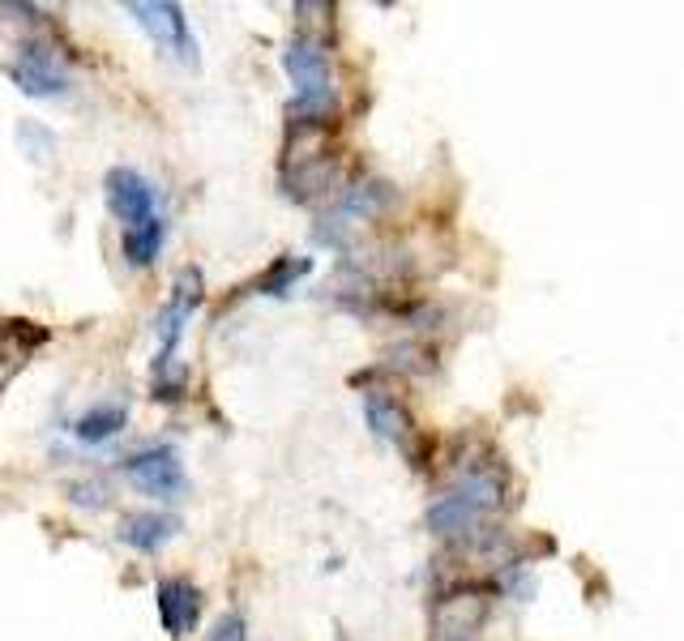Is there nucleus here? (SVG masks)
I'll list each match as a JSON object with an SVG mask.
<instances>
[{"mask_svg":"<svg viewBox=\"0 0 684 641\" xmlns=\"http://www.w3.org/2000/svg\"><path fill=\"white\" fill-rule=\"evenodd\" d=\"M308 270H312V261H308V257H283V261H274V265H270V274L257 283V292H261V296H283L295 278H304Z\"/></svg>","mask_w":684,"mask_h":641,"instance_id":"14","label":"nucleus"},{"mask_svg":"<svg viewBox=\"0 0 684 641\" xmlns=\"http://www.w3.org/2000/svg\"><path fill=\"white\" fill-rule=\"evenodd\" d=\"M248 638V625L240 612H223L214 625H210V638L205 641H245Z\"/></svg>","mask_w":684,"mask_h":641,"instance_id":"15","label":"nucleus"},{"mask_svg":"<svg viewBox=\"0 0 684 641\" xmlns=\"http://www.w3.org/2000/svg\"><path fill=\"white\" fill-rule=\"evenodd\" d=\"M9 82L26 95V99H60L69 91V73L64 64L51 56L44 44H22L17 56L4 64Z\"/></svg>","mask_w":684,"mask_h":641,"instance_id":"7","label":"nucleus"},{"mask_svg":"<svg viewBox=\"0 0 684 641\" xmlns=\"http://www.w3.org/2000/svg\"><path fill=\"white\" fill-rule=\"evenodd\" d=\"M176 535H180V518H172V513H133L120 522V539L138 551H158Z\"/></svg>","mask_w":684,"mask_h":641,"instance_id":"12","label":"nucleus"},{"mask_svg":"<svg viewBox=\"0 0 684 641\" xmlns=\"http://www.w3.org/2000/svg\"><path fill=\"white\" fill-rule=\"evenodd\" d=\"M496 505H500V479L488 471H471L428 509V526H433V535H467Z\"/></svg>","mask_w":684,"mask_h":641,"instance_id":"2","label":"nucleus"},{"mask_svg":"<svg viewBox=\"0 0 684 641\" xmlns=\"http://www.w3.org/2000/svg\"><path fill=\"white\" fill-rule=\"evenodd\" d=\"M201 292H205V283H201V270H180V278H176V292L172 299L163 304V312H158V321H154V334H158V359H154V377H167V368H172V355H176V346L185 339V321L197 312V304H201Z\"/></svg>","mask_w":684,"mask_h":641,"instance_id":"5","label":"nucleus"},{"mask_svg":"<svg viewBox=\"0 0 684 641\" xmlns=\"http://www.w3.org/2000/svg\"><path fill=\"white\" fill-rule=\"evenodd\" d=\"M125 9H129V17L146 31L150 39L158 44L163 56L197 64V39H193V31H189V17H185L180 4H172V0H133V4H125Z\"/></svg>","mask_w":684,"mask_h":641,"instance_id":"3","label":"nucleus"},{"mask_svg":"<svg viewBox=\"0 0 684 641\" xmlns=\"http://www.w3.org/2000/svg\"><path fill=\"white\" fill-rule=\"evenodd\" d=\"M129 479L138 484V492L154 496V500H180L189 492V475H185V462L172 444H146L138 449L129 462H125Z\"/></svg>","mask_w":684,"mask_h":641,"instance_id":"6","label":"nucleus"},{"mask_svg":"<svg viewBox=\"0 0 684 641\" xmlns=\"http://www.w3.org/2000/svg\"><path fill=\"white\" fill-rule=\"evenodd\" d=\"M163 240H167V223H163V214H158V218H150L146 227L125 232V257H129V265H138V270L154 265V261H158V252H163Z\"/></svg>","mask_w":684,"mask_h":641,"instance_id":"13","label":"nucleus"},{"mask_svg":"<svg viewBox=\"0 0 684 641\" xmlns=\"http://www.w3.org/2000/svg\"><path fill=\"white\" fill-rule=\"evenodd\" d=\"M364 419H368L373 437H377L381 444H390V449H406L411 437H415V419H411V411H406L393 394H381V390H373V394L364 397Z\"/></svg>","mask_w":684,"mask_h":641,"instance_id":"10","label":"nucleus"},{"mask_svg":"<svg viewBox=\"0 0 684 641\" xmlns=\"http://www.w3.org/2000/svg\"><path fill=\"white\" fill-rule=\"evenodd\" d=\"M158 620L172 638H189L201 620V591L189 578H163L158 582Z\"/></svg>","mask_w":684,"mask_h":641,"instance_id":"9","label":"nucleus"},{"mask_svg":"<svg viewBox=\"0 0 684 641\" xmlns=\"http://www.w3.org/2000/svg\"><path fill=\"white\" fill-rule=\"evenodd\" d=\"M488 620V598L471 591H458L449 598H440L433 612V633L437 641H475V633Z\"/></svg>","mask_w":684,"mask_h":641,"instance_id":"8","label":"nucleus"},{"mask_svg":"<svg viewBox=\"0 0 684 641\" xmlns=\"http://www.w3.org/2000/svg\"><path fill=\"white\" fill-rule=\"evenodd\" d=\"M103 198H107L111 218L125 223V232L146 227L150 218H158V189L138 167H111L103 176Z\"/></svg>","mask_w":684,"mask_h":641,"instance_id":"4","label":"nucleus"},{"mask_svg":"<svg viewBox=\"0 0 684 641\" xmlns=\"http://www.w3.org/2000/svg\"><path fill=\"white\" fill-rule=\"evenodd\" d=\"M283 69L295 86V111H304L312 124L334 107V64L317 35H295L283 48Z\"/></svg>","mask_w":684,"mask_h":641,"instance_id":"1","label":"nucleus"},{"mask_svg":"<svg viewBox=\"0 0 684 641\" xmlns=\"http://www.w3.org/2000/svg\"><path fill=\"white\" fill-rule=\"evenodd\" d=\"M125 428H129V406H125V402H98V406L82 411V415L73 419V437L82 444L116 441Z\"/></svg>","mask_w":684,"mask_h":641,"instance_id":"11","label":"nucleus"}]
</instances>
